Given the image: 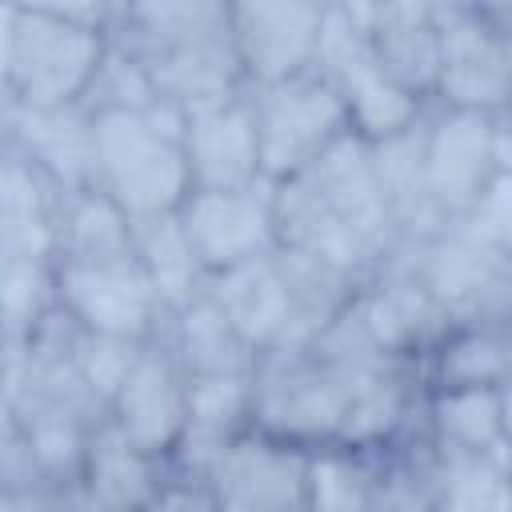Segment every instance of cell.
<instances>
[{
	"instance_id": "1",
	"label": "cell",
	"mask_w": 512,
	"mask_h": 512,
	"mask_svg": "<svg viewBox=\"0 0 512 512\" xmlns=\"http://www.w3.org/2000/svg\"><path fill=\"white\" fill-rule=\"evenodd\" d=\"M96 168L116 204L140 216H164L188 184L184 148L172 136H160L148 112H104L92 124V172Z\"/></svg>"
},
{
	"instance_id": "2",
	"label": "cell",
	"mask_w": 512,
	"mask_h": 512,
	"mask_svg": "<svg viewBox=\"0 0 512 512\" xmlns=\"http://www.w3.org/2000/svg\"><path fill=\"white\" fill-rule=\"evenodd\" d=\"M348 120L340 96L328 80H280L252 112L256 156L272 176L304 172L328 144L340 140V124Z\"/></svg>"
},
{
	"instance_id": "3",
	"label": "cell",
	"mask_w": 512,
	"mask_h": 512,
	"mask_svg": "<svg viewBox=\"0 0 512 512\" xmlns=\"http://www.w3.org/2000/svg\"><path fill=\"white\" fill-rule=\"evenodd\" d=\"M96 60H100V44L88 28H76L52 12L16 16L12 76L32 104L56 108L72 92H80L96 76L100 68Z\"/></svg>"
},
{
	"instance_id": "4",
	"label": "cell",
	"mask_w": 512,
	"mask_h": 512,
	"mask_svg": "<svg viewBox=\"0 0 512 512\" xmlns=\"http://www.w3.org/2000/svg\"><path fill=\"white\" fill-rule=\"evenodd\" d=\"M60 292L72 316H80L100 336H116V340L144 332L152 316V300H156V288L148 284L144 268L132 264L128 256L104 260V264L68 260L60 276Z\"/></svg>"
},
{
	"instance_id": "5",
	"label": "cell",
	"mask_w": 512,
	"mask_h": 512,
	"mask_svg": "<svg viewBox=\"0 0 512 512\" xmlns=\"http://www.w3.org/2000/svg\"><path fill=\"white\" fill-rule=\"evenodd\" d=\"M184 240L196 256V264L212 268H236L244 260H256L272 232V208L256 204L248 188H200L184 208Z\"/></svg>"
},
{
	"instance_id": "6",
	"label": "cell",
	"mask_w": 512,
	"mask_h": 512,
	"mask_svg": "<svg viewBox=\"0 0 512 512\" xmlns=\"http://www.w3.org/2000/svg\"><path fill=\"white\" fill-rule=\"evenodd\" d=\"M500 168V140L484 124L480 112H464L428 140L424 148V180L428 196L440 208H476V200L492 188Z\"/></svg>"
},
{
	"instance_id": "7",
	"label": "cell",
	"mask_w": 512,
	"mask_h": 512,
	"mask_svg": "<svg viewBox=\"0 0 512 512\" xmlns=\"http://www.w3.org/2000/svg\"><path fill=\"white\" fill-rule=\"evenodd\" d=\"M184 164L188 180H200V188L208 192L248 188V180L260 172L252 112L224 104L192 112L184 132Z\"/></svg>"
},
{
	"instance_id": "8",
	"label": "cell",
	"mask_w": 512,
	"mask_h": 512,
	"mask_svg": "<svg viewBox=\"0 0 512 512\" xmlns=\"http://www.w3.org/2000/svg\"><path fill=\"white\" fill-rule=\"evenodd\" d=\"M320 20H324V12L320 8H304V4L236 8L232 12L236 48H240V56L248 60L252 72H260L264 80L280 84L316 52Z\"/></svg>"
},
{
	"instance_id": "9",
	"label": "cell",
	"mask_w": 512,
	"mask_h": 512,
	"mask_svg": "<svg viewBox=\"0 0 512 512\" xmlns=\"http://www.w3.org/2000/svg\"><path fill=\"white\" fill-rule=\"evenodd\" d=\"M220 512H300L304 468L276 448L236 444L220 452Z\"/></svg>"
},
{
	"instance_id": "10",
	"label": "cell",
	"mask_w": 512,
	"mask_h": 512,
	"mask_svg": "<svg viewBox=\"0 0 512 512\" xmlns=\"http://www.w3.org/2000/svg\"><path fill=\"white\" fill-rule=\"evenodd\" d=\"M212 304L224 312V320L236 328V336L244 344L276 340L292 324L280 268L272 260H264V256L244 260L236 268H224Z\"/></svg>"
},
{
	"instance_id": "11",
	"label": "cell",
	"mask_w": 512,
	"mask_h": 512,
	"mask_svg": "<svg viewBox=\"0 0 512 512\" xmlns=\"http://www.w3.org/2000/svg\"><path fill=\"white\" fill-rule=\"evenodd\" d=\"M184 400L188 392H180L164 360H136L120 384V436L140 452L168 444L184 428Z\"/></svg>"
},
{
	"instance_id": "12",
	"label": "cell",
	"mask_w": 512,
	"mask_h": 512,
	"mask_svg": "<svg viewBox=\"0 0 512 512\" xmlns=\"http://www.w3.org/2000/svg\"><path fill=\"white\" fill-rule=\"evenodd\" d=\"M440 84L464 104H492L508 88V48L484 24H452L440 32Z\"/></svg>"
},
{
	"instance_id": "13",
	"label": "cell",
	"mask_w": 512,
	"mask_h": 512,
	"mask_svg": "<svg viewBox=\"0 0 512 512\" xmlns=\"http://www.w3.org/2000/svg\"><path fill=\"white\" fill-rule=\"evenodd\" d=\"M420 288L436 300L440 312L472 308V304H480L484 292L500 288V264H496L492 248L484 240H476L472 232L452 236V240H440L428 248Z\"/></svg>"
},
{
	"instance_id": "14",
	"label": "cell",
	"mask_w": 512,
	"mask_h": 512,
	"mask_svg": "<svg viewBox=\"0 0 512 512\" xmlns=\"http://www.w3.org/2000/svg\"><path fill=\"white\" fill-rule=\"evenodd\" d=\"M376 44L372 56L388 80L424 84L440 72V28L424 8H376Z\"/></svg>"
},
{
	"instance_id": "15",
	"label": "cell",
	"mask_w": 512,
	"mask_h": 512,
	"mask_svg": "<svg viewBox=\"0 0 512 512\" xmlns=\"http://www.w3.org/2000/svg\"><path fill=\"white\" fill-rule=\"evenodd\" d=\"M356 320L376 348H404L440 320V308L420 288V280H396L384 292H376Z\"/></svg>"
},
{
	"instance_id": "16",
	"label": "cell",
	"mask_w": 512,
	"mask_h": 512,
	"mask_svg": "<svg viewBox=\"0 0 512 512\" xmlns=\"http://www.w3.org/2000/svg\"><path fill=\"white\" fill-rule=\"evenodd\" d=\"M144 228L136 232V244H140V268L148 276V284L164 296H176L184 300L188 288H192V276H196V256L184 240V228L180 220L172 216H144L140 220Z\"/></svg>"
},
{
	"instance_id": "17",
	"label": "cell",
	"mask_w": 512,
	"mask_h": 512,
	"mask_svg": "<svg viewBox=\"0 0 512 512\" xmlns=\"http://www.w3.org/2000/svg\"><path fill=\"white\" fill-rule=\"evenodd\" d=\"M48 248V220L32 176L20 164L0 168V252L40 256Z\"/></svg>"
},
{
	"instance_id": "18",
	"label": "cell",
	"mask_w": 512,
	"mask_h": 512,
	"mask_svg": "<svg viewBox=\"0 0 512 512\" xmlns=\"http://www.w3.org/2000/svg\"><path fill=\"white\" fill-rule=\"evenodd\" d=\"M184 352L200 376H236L244 368V340L224 320V312L204 300L184 320Z\"/></svg>"
},
{
	"instance_id": "19",
	"label": "cell",
	"mask_w": 512,
	"mask_h": 512,
	"mask_svg": "<svg viewBox=\"0 0 512 512\" xmlns=\"http://www.w3.org/2000/svg\"><path fill=\"white\" fill-rule=\"evenodd\" d=\"M92 496L104 504V512H128L148 496L140 448H132L124 436H108L92 452Z\"/></svg>"
},
{
	"instance_id": "20",
	"label": "cell",
	"mask_w": 512,
	"mask_h": 512,
	"mask_svg": "<svg viewBox=\"0 0 512 512\" xmlns=\"http://www.w3.org/2000/svg\"><path fill=\"white\" fill-rule=\"evenodd\" d=\"M440 428L460 448H488L500 436V396L488 388H452L440 400Z\"/></svg>"
},
{
	"instance_id": "21",
	"label": "cell",
	"mask_w": 512,
	"mask_h": 512,
	"mask_svg": "<svg viewBox=\"0 0 512 512\" xmlns=\"http://www.w3.org/2000/svg\"><path fill=\"white\" fill-rule=\"evenodd\" d=\"M244 408V384L236 376H200L192 388H188V400H184V424L220 444L224 432L232 428V420L240 416Z\"/></svg>"
},
{
	"instance_id": "22",
	"label": "cell",
	"mask_w": 512,
	"mask_h": 512,
	"mask_svg": "<svg viewBox=\"0 0 512 512\" xmlns=\"http://www.w3.org/2000/svg\"><path fill=\"white\" fill-rule=\"evenodd\" d=\"M128 248V228L116 204L108 200H88L72 216V260L84 264H104V260H124Z\"/></svg>"
},
{
	"instance_id": "23",
	"label": "cell",
	"mask_w": 512,
	"mask_h": 512,
	"mask_svg": "<svg viewBox=\"0 0 512 512\" xmlns=\"http://www.w3.org/2000/svg\"><path fill=\"white\" fill-rule=\"evenodd\" d=\"M36 136V156L56 168L60 176H84L92 172V128H80L72 120H64V112L44 108L36 132H28V140Z\"/></svg>"
},
{
	"instance_id": "24",
	"label": "cell",
	"mask_w": 512,
	"mask_h": 512,
	"mask_svg": "<svg viewBox=\"0 0 512 512\" xmlns=\"http://www.w3.org/2000/svg\"><path fill=\"white\" fill-rule=\"evenodd\" d=\"M308 480V508L312 512H368V484L364 472L348 460H320L312 464Z\"/></svg>"
},
{
	"instance_id": "25",
	"label": "cell",
	"mask_w": 512,
	"mask_h": 512,
	"mask_svg": "<svg viewBox=\"0 0 512 512\" xmlns=\"http://www.w3.org/2000/svg\"><path fill=\"white\" fill-rule=\"evenodd\" d=\"M500 372H504V348L484 332L460 336L444 352V376L456 388H488V380H496Z\"/></svg>"
},
{
	"instance_id": "26",
	"label": "cell",
	"mask_w": 512,
	"mask_h": 512,
	"mask_svg": "<svg viewBox=\"0 0 512 512\" xmlns=\"http://www.w3.org/2000/svg\"><path fill=\"white\" fill-rule=\"evenodd\" d=\"M40 292V272L32 256H8L0 252V308L4 312H28Z\"/></svg>"
},
{
	"instance_id": "27",
	"label": "cell",
	"mask_w": 512,
	"mask_h": 512,
	"mask_svg": "<svg viewBox=\"0 0 512 512\" xmlns=\"http://www.w3.org/2000/svg\"><path fill=\"white\" fill-rule=\"evenodd\" d=\"M152 512H212V504L200 496V492H188V488H172L156 500Z\"/></svg>"
},
{
	"instance_id": "28",
	"label": "cell",
	"mask_w": 512,
	"mask_h": 512,
	"mask_svg": "<svg viewBox=\"0 0 512 512\" xmlns=\"http://www.w3.org/2000/svg\"><path fill=\"white\" fill-rule=\"evenodd\" d=\"M12 36H16V16L0 12V72L12 68Z\"/></svg>"
}]
</instances>
